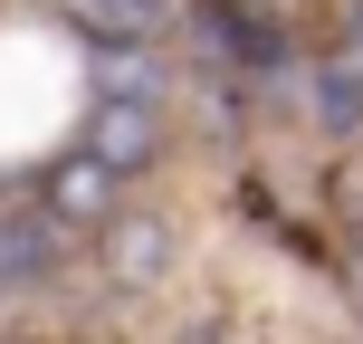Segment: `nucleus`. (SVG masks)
I'll list each match as a JSON object with an SVG mask.
<instances>
[{"label": "nucleus", "instance_id": "nucleus-2", "mask_svg": "<svg viewBox=\"0 0 363 344\" xmlns=\"http://www.w3.org/2000/svg\"><path fill=\"white\" fill-rule=\"evenodd\" d=\"M106 258H115V277H125V287H144V277L163 268V230H153V220H115Z\"/></svg>", "mask_w": 363, "mask_h": 344}, {"label": "nucleus", "instance_id": "nucleus-1", "mask_svg": "<svg viewBox=\"0 0 363 344\" xmlns=\"http://www.w3.org/2000/svg\"><path fill=\"white\" fill-rule=\"evenodd\" d=\"M96 163H106V172L153 163V106H144V96H125V106H106V115H96Z\"/></svg>", "mask_w": 363, "mask_h": 344}, {"label": "nucleus", "instance_id": "nucleus-3", "mask_svg": "<svg viewBox=\"0 0 363 344\" xmlns=\"http://www.w3.org/2000/svg\"><path fill=\"white\" fill-rule=\"evenodd\" d=\"M86 19H106V29H153L163 19V0H77Z\"/></svg>", "mask_w": 363, "mask_h": 344}]
</instances>
